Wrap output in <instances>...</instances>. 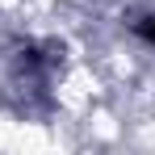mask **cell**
<instances>
[{"mask_svg": "<svg viewBox=\"0 0 155 155\" xmlns=\"http://www.w3.org/2000/svg\"><path fill=\"white\" fill-rule=\"evenodd\" d=\"M138 34H143V38H147V42H151V46H155V17H147V21L138 25Z\"/></svg>", "mask_w": 155, "mask_h": 155, "instance_id": "obj_1", "label": "cell"}]
</instances>
